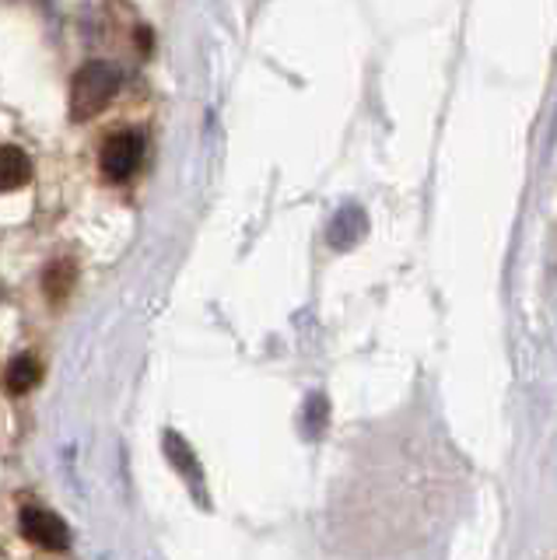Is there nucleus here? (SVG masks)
<instances>
[{"label":"nucleus","instance_id":"nucleus-1","mask_svg":"<svg viewBox=\"0 0 557 560\" xmlns=\"http://www.w3.org/2000/svg\"><path fill=\"white\" fill-rule=\"evenodd\" d=\"M116 88H119V70L113 63H102V60L84 63L71 84V116L74 119L98 116L113 102Z\"/></svg>","mask_w":557,"mask_h":560},{"label":"nucleus","instance_id":"nucleus-2","mask_svg":"<svg viewBox=\"0 0 557 560\" xmlns=\"http://www.w3.org/2000/svg\"><path fill=\"white\" fill-rule=\"evenodd\" d=\"M141 154H144L141 133H134V130L113 133L106 144H102V154H98L102 175H106L109 183H127L134 175V168L141 165Z\"/></svg>","mask_w":557,"mask_h":560},{"label":"nucleus","instance_id":"nucleus-3","mask_svg":"<svg viewBox=\"0 0 557 560\" xmlns=\"http://www.w3.org/2000/svg\"><path fill=\"white\" fill-rule=\"evenodd\" d=\"M19 525H22L25 539H32L43 550H67L71 547V529H67V522L54 512H46V508H39V504H25L22 515H19Z\"/></svg>","mask_w":557,"mask_h":560},{"label":"nucleus","instance_id":"nucleus-4","mask_svg":"<svg viewBox=\"0 0 557 560\" xmlns=\"http://www.w3.org/2000/svg\"><path fill=\"white\" fill-rule=\"evenodd\" d=\"M162 445H165V455H169V463L176 466L183 477L189 480V487L194 490H200L204 487V472H200V466H197V455L189 452V445L183 442V438L176 434V431H165V438H162Z\"/></svg>","mask_w":557,"mask_h":560},{"label":"nucleus","instance_id":"nucleus-5","mask_svg":"<svg viewBox=\"0 0 557 560\" xmlns=\"http://www.w3.org/2000/svg\"><path fill=\"white\" fill-rule=\"evenodd\" d=\"M28 179H32L28 154L22 148H14V144H4V151H0V186L11 192V189L25 186Z\"/></svg>","mask_w":557,"mask_h":560},{"label":"nucleus","instance_id":"nucleus-6","mask_svg":"<svg viewBox=\"0 0 557 560\" xmlns=\"http://www.w3.org/2000/svg\"><path fill=\"white\" fill-rule=\"evenodd\" d=\"M361 235H364V214L358 207H344L334 218V224H329V245H337V249H351Z\"/></svg>","mask_w":557,"mask_h":560},{"label":"nucleus","instance_id":"nucleus-7","mask_svg":"<svg viewBox=\"0 0 557 560\" xmlns=\"http://www.w3.org/2000/svg\"><path fill=\"white\" fill-rule=\"evenodd\" d=\"M39 378H43V364L36 358L22 354L8 364V393H14V396H25L28 389H36Z\"/></svg>","mask_w":557,"mask_h":560},{"label":"nucleus","instance_id":"nucleus-8","mask_svg":"<svg viewBox=\"0 0 557 560\" xmlns=\"http://www.w3.org/2000/svg\"><path fill=\"white\" fill-rule=\"evenodd\" d=\"M74 280H78V267H74V259H57L54 267L46 270V277H43L46 298H49V302H63V298L71 294Z\"/></svg>","mask_w":557,"mask_h":560},{"label":"nucleus","instance_id":"nucleus-9","mask_svg":"<svg viewBox=\"0 0 557 560\" xmlns=\"http://www.w3.org/2000/svg\"><path fill=\"white\" fill-rule=\"evenodd\" d=\"M302 424H305V434L309 438H320L323 428H326V396L316 393V396H309L305 399V417H302Z\"/></svg>","mask_w":557,"mask_h":560}]
</instances>
